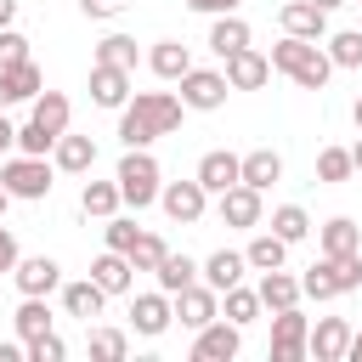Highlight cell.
<instances>
[{
  "instance_id": "16",
  "label": "cell",
  "mask_w": 362,
  "mask_h": 362,
  "mask_svg": "<svg viewBox=\"0 0 362 362\" xmlns=\"http://www.w3.org/2000/svg\"><path fill=\"white\" fill-rule=\"evenodd\" d=\"M11 283H17L23 294H51V288H62V266H57L51 255H23V260L11 266Z\"/></svg>"
},
{
  "instance_id": "6",
  "label": "cell",
  "mask_w": 362,
  "mask_h": 362,
  "mask_svg": "<svg viewBox=\"0 0 362 362\" xmlns=\"http://www.w3.org/2000/svg\"><path fill=\"white\" fill-rule=\"evenodd\" d=\"M181 102L192 107V113H215V107H226V68H187L181 79Z\"/></svg>"
},
{
  "instance_id": "30",
  "label": "cell",
  "mask_w": 362,
  "mask_h": 362,
  "mask_svg": "<svg viewBox=\"0 0 362 362\" xmlns=\"http://www.w3.org/2000/svg\"><path fill=\"white\" fill-rule=\"evenodd\" d=\"M68 113H74V107H68V96H62V90H40V96H34V113H28V119H34L40 130L62 136V130H68Z\"/></svg>"
},
{
  "instance_id": "42",
  "label": "cell",
  "mask_w": 362,
  "mask_h": 362,
  "mask_svg": "<svg viewBox=\"0 0 362 362\" xmlns=\"http://www.w3.org/2000/svg\"><path fill=\"white\" fill-rule=\"evenodd\" d=\"M51 147H57V136H51V130H40L34 119H28V124H17V153H34V158H45Z\"/></svg>"
},
{
  "instance_id": "27",
  "label": "cell",
  "mask_w": 362,
  "mask_h": 362,
  "mask_svg": "<svg viewBox=\"0 0 362 362\" xmlns=\"http://www.w3.org/2000/svg\"><path fill=\"white\" fill-rule=\"evenodd\" d=\"M243 260H249V272H277L283 260H288V243L266 226V232H255L249 238V249H243Z\"/></svg>"
},
{
  "instance_id": "43",
  "label": "cell",
  "mask_w": 362,
  "mask_h": 362,
  "mask_svg": "<svg viewBox=\"0 0 362 362\" xmlns=\"http://www.w3.org/2000/svg\"><path fill=\"white\" fill-rule=\"evenodd\" d=\"M23 345H28V362H62V356H68V345L57 339V328L40 334V339H23Z\"/></svg>"
},
{
  "instance_id": "15",
  "label": "cell",
  "mask_w": 362,
  "mask_h": 362,
  "mask_svg": "<svg viewBox=\"0 0 362 362\" xmlns=\"http://www.w3.org/2000/svg\"><path fill=\"white\" fill-rule=\"evenodd\" d=\"M198 181H204V192H209V198H221L226 187H238V181H243V158H238V153H226V147H215V153H204V158H198Z\"/></svg>"
},
{
  "instance_id": "7",
  "label": "cell",
  "mask_w": 362,
  "mask_h": 362,
  "mask_svg": "<svg viewBox=\"0 0 362 362\" xmlns=\"http://www.w3.org/2000/svg\"><path fill=\"white\" fill-rule=\"evenodd\" d=\"M311 356V322L300 317V305L272 311V362H300Z\"/></svg>"
},
{
  "instance_id": "53",
  "label": "cell",
  "mask_w": 362,
  "mask_h": 362,
  "mask_svg": "<svg viewBox=\"0 0 362 362\" xmlns=\"http://www.w3.org/2000/svg\"><path fill=\"white\" fill-rule=\"evenodd\" d=\"M311 6H322V11H334V6H345V0H311Z\"/></svg>"
},
{
  "instance_id": "5",
  "label": "cell",
  "mask_w": 362,
  "mask_h": 362,
  "mask_svg": "<svg viewBox=\"0 0 362 362\" xmlns=\"http://www.w3.org/2000/svg\"><path fill=\"white\" fill-rule=\"evenodd\" d=\"M51 175H57V164H45V158H34V153H17V158H6V164H0L6 192H11V198H23V204L51 198Z\"/></svg>"
},
{
  "instance_id": "37",
  "label": "cell",
  "mask_w": 362,
  "mask_h": 362,
  "mask_svg": "<svg viewBox=\"0 0 362 362\" xmlns=\"http://www.w3.org/2000/svg\"><path fill=\"white\" fill-rule=\"evenodd\" d=\"M124 351H130L124 328H90V356L96 362H124Z\"/></svg>"
},
{
  "instance_id": "36",
  "label": "cell",
  "mask_w": 362,
  "mask_h": 362,
  "mask_svg": "<svg viewBox=\"0 0 362 362\" xmlns=\"http://www.w3.org/2000/svg\"><path fill=\"white\" fill-rule=\"evenodd\" d=\"M322 45H328L334 68H362V28H339V34H328Z\"/></svg>"
},
{
  "instance_id": "41",
  "label": "cell",
  "mask_w": 362,
  "mask_h": 362,
  "mask_svg": "<svg viewBox=\"0 0 362 362\" xmlns=\"http://www.w3.org/2000/svg\"><path fill=\"white\" fill-rule=\"evenodd\" d=\"M102 238H107V249H119V255H130V249H136V238H141V226H136V221H124V215H107V226H102Z\"/></svg>"
},
{
  "instance_id": "13",
  "label": "cell",
  "mask_w": 362,
  "mask_h": 362,
  "mask_svg": "<svg viewBox=\"0 0 362 362\" xmlns=\"http://www.w3.org/2000/svg\"><path fill=\"white\" fill-rule=\"evenodd\" d=\"M266 79H272V57H266V51L243 45V51L226 57V85H232V90H260Z\"/></svg>"
},
{
  "instance_id": "34",
  "label": "cell",
  "mask_w": 362,
  "mask_h": 362,
  "mask_svg": "<svg viewBox=\"0 0 362 362\" xmlns=\"http://www.w3.org/2000/svg\"><path fill=\"white\" fill-rule=\"evenodd\" d=\"M351 175H356V164H351V147H322V153H317V181L339 187V181H351Z\"/></svg>"
},
{
  "instance_id": "40",
  "label": "cell",
  "mask_w": 362,
  "mask_h": 362,
  "mask_svg": "<svg viewBox=\"0 0 362 362\" xmlns=\"http://www.w3.org/2000/svg\"><path fill=\"white\" fill-rule=\"evenodd\" d=\"M6 74H11V85H17V96H23V102H34V96L45 90V74H40V62H34V57H28V62H17V68H6Z\"/></svg>"
},
{
  "instance_id": "48",
  "label": "cell",
  "mask_w": 362,
  "mask_h": 362,
  "mask_svg": "<svg viewBox=\"0 0 362 362\" xmlns=\"http://www.w3.org/2000/svg\"><path fill=\"white\" fill-rule=\"evenodd\" d=\"M17 102H23V96H17V85H11V74L0 68V107H17Z\"/></svg>"
},
{
  "instance_id": "3",
  "label": "cell",
  "mask_w": 362,
  "mask_h": 362,
  "mask_svg": "<svg viewBox=\"0 0 362 362\" xmlns=\"http://www.w3.org/2000/svg\"><path fill=\"white\" fill-rule=\"evenodd\" d=\"M300 288H305L311 300H339V294L362 288V255H322V260L300 277Z\"/></svg>"
},
{
  "instance_id": "51",
  "label": "cell",
  "mask_w": 362,
  "mask_h": 362,
  "mask_svg": "<svg viewBox=\"0 0 362 362\" xmlns=\"http://www.w3.org/2000/svg\"><path fill=\"white\" fill-rule=\"evenodd\" d=\"M345 362H362V328L351 334V351H345Z\"/></svg>"
},
{
  "instance_id": "47",
  "label": "cell",
  "mask_w": 362,
  "mask_h": 362,
  "mask_svg": "<svg viewBox=\"0 0 362 362\" xmlns=\"http://www.w3.org/2000/svg\"><path fill=\"white\" fill-rule=\"evenodd\" d=\"M192 11H204V17H221V11H238L243 0H187Z\"/></svg>"
},
{
  "instance_id": "49",
  "label": "cell",
  "mask_w": 362,
  "mask_h": 362,
  "mask_svg": "<svg viewBox=\"0 0 362 362\" xmlns=\"http://www.w3.org/2000/svg\"><path fill=\"white\" fill-rule=\"evenodd\" d=\"M0 147H17V124L6 119V107H0Z\"/></svg>"
},
{
  "instance_id": "29",
  "label": "cell",
  "mask_w": 362,
  "mask_h": 362,
  "mask_svg": "<svg viewBox=\"0 0 362 362\" xmlns=\"http://www.w3.org/2000/svg\"><path fill=\"white\" fill-rule=\"evenodd\" d=\"M147 68H153L158 79H181V74L192 68V51H187L181 40H158V45L147 51Z\"/></svg>"
},
{
  "instance_id": "12",
  "label": "cell",
  "mask_w": 362,
  "mask_h": 362,
  "mask_svg": "<svg viewBox=\"0 0 362 362\" xmlns=\"http://www.w3.org/2000/svg\"><path fill=\"white\" fill-rule=\"evenodd\" d=\"M170 322H175V300H170L164 288H153V294H136V300H130V328H136L141 339H158Z\"/></svg>"
},
{
  "instance_id": "17",
  "label": "cell",
  "mask_w": 362,
  "mask_h": 362,
  "mask_svg": "<svg viewBox=\"0 0 362 362\" xmlns=\"http://www.w3.org/2000/svg\"><path fill=\"white\" fill-rule=\"evenodd\" d=\"M102 305H107V288H102L96 277H74V283H62V311L79 317L85 328L102 317Z\"/></svg>"
},
{
  "instance_id": "18",
  "label": "cell",
  "mask_w": 362,
  "mask_h": 362,
  "mask_svg": "<svg viewBox=\"0 0 362 362\" xmlns=\"http://www.w3.org/2000/svg\"><path fill=\"white\" fill-rule=\"evenodd\" d=\"M351 322L345 317H322L317 328H311V356L317 362H345V351H351Z\"/></svg>"
},
{
  "instance_id": "24",
  "label": "cell",
  "mask_w": 362,
  "mask_h": 362,
  "mask_svg": "<svg viewBox=\"0 0 362 362\" xmlns=\"http://www.w3.org/2000/svg\"><path fill=\"white\" fill-rule=\"evenodd\" d=\"M317 243H322V255H362V226L351 215H334V221H322Z\"/></svg>"
},
{
  "instance_id": "45",
  "label": "cell",
  "mask_w": 362,
  "mask_h": 362,
  "mask_svg": "<svg viewBox=\"0 0 362 362\" xmlns=\"http://www.w3.org/2000/svg\"><path fill=\"white\" fill-rule=\"evenodd\" d=\"M124 6H130V0H79V11H85V17H119Z\"/></svg>"
},
{
  "instance_id": "8",
  "label": "cell",
  "mask_w": 362,
  "mask_h": 362,
  "mask_svg": "<svg viewBox=\"0 0 362 362\" xmlns=\"http://www.w3.org/2000/svg\"><path fill=\"white\" fill-rule=\"evenodd\" d=\"M158 204H164V215H170V221L192 226V221H204L209 192H204V181H198V175H192V181H164V187H158Z\"/></svg>"
},
{
  "instance_id": "4",
  "label": "cell",
  "mask_w": 362,
  "mask_h": 362,
  "mask_svg": "<svg viewBox=\"0 0 362 362\" xmlns=\"http://www.w3.org/2000/svg\"><path fill=\"white\" fill-rule=\"evenodd\" d=\"M119 192H124V204L130 209H147V204H158V158L147 153V147H124V158H119Z\"/></svg>"
},
{
  "instance_id": "39",
  "label": "cell",
  "mask_w": 362,
  "mask_h": 362,
  "mask_svg": "<svg viewBox=\"0 0 362 362\" xmlns=\"http://www.w3.org/2000/svg\"><path fill=\"white\" fill-rule=\"evenodd\" d=\"M164 255H170V243H164L158 232H141V238H136V249H130V266H136V272H158V260H164Z\"/></svg>"
},
{
  "instance_id": "20",
  "label": "cell",
  "mask_w": 362,
  "mask_h": 362,
  "mask_svg": "<svg viewBox=\"0 0 362 362\" xmlns=\"http://www.w3.org/2000/svg\"><path fill=\"white\" fill-rule=\"evenodd\" d=\"M51 164L57 170H68V175H90L96 170V141L90 136H57V147H51Z\"/></svg>"
},
{
  "instance_id": "21",
  "label": "cell",
  "mask_w": 362,
  "mask_h": 362,
  "mask_svg": "<svg viewBox=\"0 0 362 362\" xmlns=\"http://www.w3.org/2000/svg\"><path fill=\"white\" fill-rule=\"evenodd\" d=\"M255 294H260V305H266V311H288V305H300V294H305V288H300V277H294V272H283V266H277V272H260Z\"/></svg>"
},
{
  "instance_id": "31",
  "label": "cell",
  "mask_w": 362,
  "mask_h": 362,
  "mask_svg": "<svg viewBox=\"0 0 362 362\" xmlns=\"http://www.w3.org/2000/svg\"><path fill=\"white\" fill-rule=\"evenodd\" d=\"M243 181H249V187H260V192H266V187H277V181H283V158H277L272 147L243 153Z\"/></svg>"
},
{
  "instance_id": "28",
  "label": "cell",
  "mask_w": 362,
  "mask_h": 362,
  "mask_svg": "<svg viewBox=\"0 0 362 362\" xmlns=\"http://www.w3.org/2000/svg\"><path fill=\"white\" fill-rule=\"evenodd\" d=\"M153 277H158V288H164V294H181L187 283H198V277H204V266H198L192 255H175V249H170V255L158 260V272H153Z\"/></svg>"
},
{
  "instance_id": "9",
  "label": "cell",
  "mask_w": 362,
  "mask_h": 362,
  "mask_svg": "<svg viewBox=\"0 0 362 362\" xmlns=\"http://www.w3.org/2000/svg\"><path fill=\"white\" fill-rule=\"evenodd\" d=\"M170 300H175V322H181V328H192V334H198V328H209V322L221 317V294H215L209 283H187V288H181V294H170Z\"/></svg>"
},
{
  "instance_id": "14",
  "label": "cell",
  "mask_w": 362,
  "mask_h": 362,
  "mask_svg": "<svg viewBox=\"0 0 362 362\" xmlns=\"http://www.w3.org/2000/svg\"><path fill=\"white\" fill-rule=\"evenodd\" d=\"M130 96H136V90H130V68H113V62H96V68H90V102H96V107H113V113H119Z\"/></svg>"
},
{
  "instance_id": "32",
  "label": "cell",
  "mask_w": 362,
  "mask_h": 362,
  "mask_svg": "<svg viewBox=\"0 0 362 362\" xmlns=\"http://www.w3.org/2000/svg\"><path fill=\"white\" fill-rule=\"evenodd\" d=\"M11 322H17V334H23V339H40V334H51V322H57V317H51L45 294H23V305H17V317H11Z\"/></svg>"
},
{
  "instance_id": "52",
  "label": "cell",
  "mask_w": 362,
  "mask_h": 362,
  "mask_svg": "<svg viewBox=\"0 0 362 362\" xmlns=\"http://www.w3.org/2000/svg\"><path fill=\"white\" fill-rule=\"evenodd\" d=\"M17 356H28V345L17 351V345H0V362H17Z\"/></svg>"
},
{
  "instance_id": "54",
  "label": "cell",
  "mask_w": 362,
  "mask_h": 362,
  "mask_svg": "<svg viewBox=\"0 0 362 362\" xmlns=\"http://www.w3.org/2000/svg\"><path fill=\"white\" fill-rule=\"evenodd\" d=\"M351 164H356V170H362V141H356V147H351Z\"/></svg>"
},
{
  "instance_id": "1",
  "label": "cell",
  "mask_w": 362,
  "mask_h": 362,
  "mask_svg": "<svg viewBox=\"0 0 362 362\" xmlns=\"http://www.w3.org/2000/svg\"><path fill=\"white\" fill-rule=\"evenodd\" d=\"M181 113H187L181 96H170V90H136L119 107V141L124 147H153L158 136H175L181 130Z\"/></svg>"
},
{
  "instance_id": "33",
  "label": "cell",
  "mask_w": 362,
  "mask_h": 362,
  "mask_svg": "<svg viewBox=\"0 0 362 362\" xmlns=\"http://www.w3.org/2000/svg\"><path fill=\"white\" fill-rule=\"evenodd\" d=\"M221 300H226V305H221V311H226V322H238V328H249V322L266 311V305H260V294H255V288H243V283H238V288H226Z\"/></svg>"
},
{
  "instance_id": "55",
  "label": "cell",
  "mask_w": 362,
  "mask_h": 362,
  "mask_svg": "<svg viewBox=\"0 0 362 362\" xmlns=\"http://www.w3.org/2000/svg\"><path fill=\"white\" fill-rule=\"evenodd\" d=\"M6 204H11V192H6V181H0V215H6Z\"/></svg>"
},
{
  "instance_id": "50",
  "label": "cell",
  "mask_w": 362,
  "mask_h": 362,
  "mask_svg": "<svg viewBox=\"0 0 362 362\" xmlns=\"http://www.w3.org/2000/svg\"><path fill=\"white\" fill-rule=\"evenodd\" d=\"M17 6H23V0H0V28H11V23H17Z\"/></svg>"
},
{
  "instance_id": "11",
  "label": "cell",
  "mask_w": 362,
  "mask_h": 362,
  "mask_svg": "<svg viewBox=\"0 0 362 362\" xmlns=\"http://www.w3.org/2000/svg\"><path fill=\"white\" fill-rule=\"evenodd\" d=\"M221 221H226V226H238V232H255V226L266 221V204H260V187H249V181H238V187H226V192H221Z\"/></svg>"
},
{
  "instance_id": "2",
  "label": "cell",
  "mask_w": 362,
  "mask_h": 362,
  "mask_svg": "<svg viewBox=\"0 0 362 362\" xmlns=\"http://www.w3.org/2000/svg\"><path fill=\"white\" fill-rule=\"evenodd\" d=\"M272 68H277V74H288L300 90H322V85H328V74H334V57H328V45H322V40L283 34V40L272 45Z\"/></svg>"
},
{
  "instance_id": "35",
  "label": "cell",
  "mask_w": 362,
  "mask_h": 362,
  "mask_svg": "<svg viewBox=\"0 0 362 362\" xmlns=\"http://www.w3.org/2000/svg\"><path fill=\"white\" fill-rule=\"evenodd\" d=\"M272 232H277L283 243H300V238L311 232V215H305L300 204H277V209H272Z\"/></svg>"
},
{
  "instance_id": "46",
  "label": "cell",
  "mask_w": 362,
  "mask_h": 362,
  "mask_svg": "<svg viewBox=\"0 0 362 362\" xmlns=\"http://www.w3.org/2000/svg\"><path fill=\"white\" fill-rule=\"evenodd\" d=\"M23 255H17V238H11V226H0V272H11Z\"/></svg>"
},
{
  "instance_id": "26",
  "label": "cell",
  "mask_w": 362,
  "mask_h": 362,
  "mask_svg": "<svg viewBox=\"0 0 362 362\" xmlns=\"http://www.w3.org/2000/svg\"><path fill=\"white\" fill-rule=\"evenodd\" d=\"M119 204H124L119 181H85V187H79V209H85V221H90V215L107 221V215H119Z\"/></svg>"
},
{
  "instance_id": "38",
  "label": "cell",
  "mask_w": 362,
  "mask_h": 362,
  "mask_svg": "<svg viewBox=\"0 0 362 362\" xmlns=\"http://www.w3.org/2000/svg\"><path fill=\"white\" fill-rule=\"evenodd\" d=\"M96 62H113V68H130V74H136V40H130V34H107V40L96 45Z\"/></svg>"
},
{
  "instance_id": "57",
  "label": "cell",
  "mask_w": 362,
  "mask_h": 362,
  "mask_svg": "<svg viewBox=\"0 0 362 362\" xmlns=\"http://www.w3.org/2000/svg\"><path fill=\"white\" fill-rule=\"evenodd\" d=\"M0 164H6V147H0Z\"/></svg>"
},
{
  "instance_id": "23",
  "label": "cell",
  "mask_w": 362,
  "mask_h": 362,
  "mask_svg": "<svg viewBox=\"0 0 362 362\" xmlns=\"http://www.w3.org/2000/svg\"><path fill=\"white\" fill-rule=\"evenodd\" d=\"M243 45H249V23H243L238 11H221V17L209 23V51L226 62V57H232V51H243Z\"/></svg>"
},
{
  "instance_id": "22",
  "label": "cell",
  "mask_w": 362,
  "mask_h": 362,
  "mask_svg": "<svg viewBox=\"0 0 362 362\" xmlns=\"http://www.w3.org/2000/svg\"><path fill=\"white\" fill-rule=\"evenodd\" d=\"M243 272H249V260H243L238 249H215V255L204 260V283H209L215 294H226V288H238V283H243Z\"/></svg>"
},
{
  "instance_id": "56",
  "label": "cell",
  "mask_w": 362,
  "mask_h": 362,
  "mask_svg": "<svg viewBox=\"0 0 362 362\" xmlns=\"http://www.w3.org/2000/svg\"><path fill=\"white\" fill-rule=\"evenodd\" d=\"M351 119H356V130H362V96H356V107H351Z\"/></svg>"
},
{
  "instance_id": "44",
  "label": "cell",
  "mask_w": 362,
  "mask_h": 362,
  "mask_svg": "<svg viewBox=\"0 0 362 362\" xmlns=\"http://www.w3.org/2000/svg\"><path fill=\"white\" fill-rule=\"evenodd\" d=\"M17 62H28V40L17 28H0V68H17Z\"/></svg>"
},
{
  "instance_id": "10",
  "label": "cell",
  "mask_w": 362,
  "mask_h": 362,
  "mask_svg": "<svg viewBox=\"0 0 362 362\" xmlns=\"http://www.w3.org/2000/svg\"><path fill=\"white\" fill-rule=\"evenodd\" d=\"M238 351H243V328L226 322V317H215V322L198 328V339H192V362H232Z\"/></svg>"
},
{
  "instance_id": "19",
  "label": "cell",
  "mask_w": 362,
  "mask_h": 362,
  "mask_svg": "<svg viewBox=\"0 0 362 362\" xmlns=\"http://www.w3.org/2000/svg\"><path fill=\"white\" fill-rule=\"evenodd\" d=\"M277 23H283V34H300V40H328V11H322V6H311V0H288V6L277 11Z\"/></svg>"
},
{
  "instance_id": "25",
  "label": "cell",
  "mask_w": 362,
  "mask_h": 362,
  "mask_svg": "<svg viewBox=\"0 0 362 362\" xmlns=\"http://www.w3.org/2000/svg\"><path fill=\"white\" fill-rule=\"evenodd\" d=\"M130 255H119V249H102L96 260H90V277L107 288V294H130Z\"/></svg>"
}]
</instances>
